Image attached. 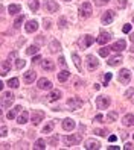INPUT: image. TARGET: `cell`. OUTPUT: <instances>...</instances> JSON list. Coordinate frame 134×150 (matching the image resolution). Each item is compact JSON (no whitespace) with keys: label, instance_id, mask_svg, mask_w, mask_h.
<instances>
[{"label":"cell","instance_id":"14","mask_svg":"<svg viewBox=\"0 0 134 150\" xmlns=\"http://www.w3.org/2000/svg\"><path fill=\"white\" fill-rule=\"evenodd\" d=\"M85 149L87 150H97V149H101V143L96 139H87L85 141Z\"/></svg>","mask_w":134,"mask_h":150},{"label":"cell","instance_id":"9","mask_svg":"<svg viewBox=\"0 0 134 150\" xmlns=\"http://www.w3.org/2000/svg\"><path fill=\"white\" fill-rule=\"evenodd\" d=\"M114 17H116V12L108 9V11H105L104 15H102V24H111L113 20H114Z\"/></svg>","mask_w":134,"mask_h":150},{"label":"cell","instance_id":"49","mask_svg":"<svg viewBox=\"0 0 134 150\" xmlns=\"http://www.w3.org/2000/svg\"><path fill=\"white\" fill-rule=\"evenodd\" d=\"M108 141H110V143H114V141H118V137H116V135H110Z\"/></svg>","mask_w":134,"mask_h":150},{"label":"cell","instance_id":"52","mask_svg":"<svg viewBox=\"0 0 134 150\" xmlns=\"http://www.w3.org/2000/svg\"><path fill=\"white\" fill-rule=\"evenodd\" d=\"M38 61H40V56H38V55L32 58V62H38Z\"/></svg>","mask_w":134,"mask_h":150},{"label":"cell","instance_id":"36","mask_svg":"<svg viewBox=\"0 0 134 150\" xmlns=\"http://www.w3.org/2000/svg\"><path fill=\"white\" fill-rule=\"evenodd\" d=\"M23 20H24V15H19V17H17L15 21H14V28H15V29H19V28H20V24L23 23Z\"/></svg>","mask_w":134,"mask_h":150},{"label":"cell","instance_id":"20","mask_svg":"<svg viewBox=\"0 0 134 150\" xmlns=\"http://www.w3.org/2000/svg\"><path fill=\"white\" fill-rule=\"evenodd\" d=\"M62 129L64 130H73L75 129V121L72 118H66L62 121Z\"/></svg>","mask_w":134,"mask_h":150},{"label":"cell","instance_id":"45","mask_svg":"<svg viewBox=\"0 0 134 150\" xmlns=\"http://www.w3.org/2000/svg\"><path fill=\"white\" fill-rule=\"evenodd\" d=\"M35 41H37L38 44H44V42H46V38H44V37H37Z\"/></svg>","mask_w":134,"mask_h":150},{"label":"cell","instance_id":"51","mask_svg":"<svg viewBox=\"0 0 134 150\" xmlns=\"http://www.w3.org/2000/svg\"><path fill=\"white\" fill-rule=\"evenodd\" d=\"M125 149H127V150L130 149V150H131V149H133V143H127V144H125Z\"/></svg>","mask_w":134,"mask_h":150},{"label":"cell","instance_id":"15","mask_svg":"<svg viewBox=\"0 0 134 150\" xmlns=\"http://www.w3.org/2000/svg\"><path fill=\"white\" fill-rule=\"evenodd\" d=\"M38 88L40 90H52V82L46 77H41L38 81Z\"/></svg>","mask_w":134,"mask_h":150},{"label":"cell","instance_id":"16","mask_svg":"<svg viewBox=\"0 0 134 150\" xmlns=\"http://www.w3.org/2000/svg\"><path fill=\"white\" fill-rule=\"evenodd\" d=\"M110 38H111V33H110V32H102V33L99 35V38H97L96 41H97V44L104 46V44H107V42L110 41Z\"/></svg>","mask_w":134,"mask_h":150},{"label":"cell","instance_id":"2","mask_svg":"<svg viewBox=\"0 0 134 150\" xmlns=\"http://www.w3.org/2000/svg\"><path fill=\"white\" fill-rule=\"evenodd\" d=\"M92 3L88 2H84L81 6H79V17H82V18H88V17H92Z\"/></svg>","mask_w":134,"mask_h":150},{"label":"cell","instance_id":"38","mask_svg":"<svg viewBox=\"0 0 134 150\" xmlns=\"http://www.w3.org/2000/svg\"><path fill=\"white\" fill-rule=\"evenodd\" d=\"M66 24H67V20H66V17H61V18L58 20V26L61 29H64L66 28Z\"/></svg>","mask_w":134,"mask_h":150},{"label":"cell","instance_id":"7","mask_svg":"<svg viewBox=\"0 0 134 150\" xmlns=\"http://www.w3.org/2000/svg\"><path fill=\"white\" fill-rule=\"evenodd\" d=\"M43 118H44V112L43 111H32L31 112V121L34 123L35 126L40 125V121H43Z\"/></svg>","mask_w":134,"mask_h":150},{"label":"cell","instance_id":"41","mask_svg":"<svg viewBox=\"0 0 134 150\" xmlns=\"http://www.w3.org/2000/svg\"><path fill=\"white\" fill-rule=\"evenodd\" d=\"M43 26H44V29H50L52 21H50L49 18H44V20H43Z\"/></svg>","mask_w":134,"mask_h":150},{"label":"cell","instance_id":"46","mask_svg":"<svg viewBox=\"0 0 134 150\" xmlns=\"http://www.w3.org/2000/svg\"><path fill=\"white\" fill-rule=\"evenodd\" d=\"M57 141H58V137L55 135V137H50V139H49V143H50V144H55V146H57Z\"/></svg>","mask_w":134,"mask_h":150},{"label":"cell","instance_id":"1","mask_svg":"<svg viewBox=\"0 0 134 150\" xmlns=\"http://www.w3.org/2000/svg\"><path fill=\"white\" fill-rule=\"evenodd\" d=\"M82 139L81 134H75V135H66V137H62V143H64L67 147L70 146H76L79 141Z\"/></svg>","mask_w":134,"mask_h":150},{"label":"cell","instance_id":"32","mask_svg":"<svg viewBox=\"0 0 134 150\" xmlns=\"http://www.w3.org/2000/svg\"><path fill=\"white\" fill-rule=\"evenodd\" d=\"M72 59H73V62H75L76 68L81 70V58L78 56V53H72Z\"/></svg>","mask_w":134,"mask_h":150},{"label":"cell","instance_id":"12","mask_svg":"<svg viewBox=\"0 0 134 150\" xmlns=\"http://www.w3.org/2000/svg\"><path fill=\"white\" fill-rule=\"evenodd\" d=\"M93 41H95V40H93L92 35H84L82 40L79 41V46H81L82 49H87V47H90L92 44H93Z\"/></svg>","mask_w":134,"mask_h":150},{"label":"cell","instance_id":"6","mask_svg":"<svg viewBox=\"0 0 134 150\" xmlns=\"http://www.w3.org/2000/svg\"><path fill=\"white\" fill-rule=\"evenodd\" d=\"M85 64H87V70H96L97 65H99V61L96 59V56H92V55H88L87 59H85Z\"/></svg>","mask_w":134,"mask_h":150},{"label":"cell","instance_id":"33","mask_svg":"<svg viewBox=\"0 0 134 150\" xmlns=\"http://www.w3.org/2000/svg\"><path fill=\"white\" fill-rule=\"evenodd\" d=\"M116 118H118V112H116V111H110L108 112V117H107V121L113 123V121H116Z\"/></svg>","mask_w":134,"mask_h":150},{"label":"cell","instance_id":"4","mask_svg":"<svg viewBox=\"0 0 134 150\" xmlns=\"http://www.w3.org/2000/svg\"><path fill=\"white\" fill-rule=\"evenodd\" d=\"M12 102H14V94L12 93H6L0 97V106H3V108H9L12 105Z\"/></svg>","mask_w":134,"mask_h":150},{"label":"cell","instance_id":"50","mask_svg":"<svg viewBox=\"0 0 134 150\" xmlns=\"http://www.w3.org/2000/svg\"><path fill=\"white\" fill-rule=\"evenodd\" d=\"M58 61H59V65H61V67H66V59L62 58V56H61V58H59Z\"/></svg>","mask_w":134,"mask_h":150},{"label":"cell","instance_id":"26","mask_svg":"<svg viewBox=\"0 0 134 150\" xmlns=\"http://www.w3.org/2000/svg\"><path fill=\"white\" fill-rule=\"evenodd\" d=\"M122 62V56L120 55H116V56H113V58H110L108 59V65H119Z\"/></svg>","mask_w":134,"mask_h":150},{"label":"cell","instance_id":"43","mask_svg":"<svg viewBox=\"0 0 134 150\" xmlns=\"http://www.w3.org/2000/svg\"><path fill=\"white\" fill-rule=\"evenodd\" d=\"M122 30H123V33H128V32H131V24H125Z\"/></svg>","mask_w":134,"mask_h":150},{"label":"cell","instance_id":"53","mask_svg":"<svg viewBox=\"0 0 134 150\" xmlns=\"http://www.w3.org/2000/svg\"><path fill=\"white\" fill-rule=\"evenodd\" d=\"M131 96H133V88H130V91H127V97L131 99Z\"/></svg>","mask_w":134,"mask_h":150},{"label":"cell","instance_id":"39","mask_svg":"<svg viewBox=\"0 0 134 150\" xmlns=\"http://www.w3.org/2000/svg\"><path fill=\"white\" fill-rule=\"evenodd\" d=\"M93 132H95L96 135H101V137H104V135L108 134V130H107V129H95Z\"/></svg>","mask_w":134,"mask_h":150},{"label":"cell","instance_id":"42","mask_svg":"<svg viewBox=\"0 0 134 150\" xmlns=\"http://www.w3.org/2000/svg\"><path fill=\"white\" fill-rule=\"evenodd\" d=\"M111 77H113V74H111V73H107V74H105V81H104V86H105V85H108V82L111 81Z\"/></svg>","mask_w":134,"mask_h":150},{"label":"cell","instance_id":"56","mask_svg":"<svg viewBox=\"0 0 134 150\" xmlns=\"http://www.w3.org/2000/svg\"><path fill=\"white\" fill-rule=\"evenodd\" d=\"M2 90H3V82L0 81V91H2Z\"/></svg>","mask_w":134,"mask_h":150},{"label":"cell","instance_id":"24","mask_svg":"<svg viewBox=\"0 0 134 150\" xmlns=\"http://www.w3.org/2000/svg\"><path fill=\"white\" fill-rule=\"evenodd\" d=\"M28 118H29V112L28 111H21V114L19 115L17 121H19L20 125H24V123H28Z\"/></svg>","mask_w":134,"mask_h":150},{"label":"cell","instance_id":"17","mask_svg":"<svg viewBox=\"0 0 134 150\" xmlns=\"http://www.w3.org/2000/svg\"><path fill=\"white\" fill-rule=\"evenodd\" d=\"M41 67H43V70H46V71H53V70H55V64H53L52 59H44Z\"/></svg>","mask_w":134,"mask_h":150},{"label":"cell","instance_id":"5","mask_svg":"<svg viewBox=\"0 0 134 150\" xmlns=\"http://www.w3.org/2000/svg\"><path fill=\"white\" fill-rule=\"evenodd\" d=\"M96 106H97V109H107L110 106V99L108 97H104V96H99L96 99Z\"/></svg>","mask_w":134,"mask_h":150},{"label":"cell","instance_id":"28","mask_svg":"<svg viewBox=\"0 0 134 150\" xmlns=\"http://www.w3.org/2000/svg\"><path fill=\"white\" fill-rule=\"evenodd\" d=\"M34 149H35V150L46 149V141H44L43 138H41V139H37V141H35V144H34Z\"/></svg>","mask_w":134,"mask_h":150},{"label":"cell","instance_id":"35","mask_svg":"<svg viewBox=\"0 0 134 150\" xmlns=\"http://www.w3.org/2000/svg\"><path fill=\"white\" fill-rule=\"evenodd\" d=\"M8 85H9L11 88H17V86L20 85V82H19V79H17V77H12V79L8 81Z\"/></svg>","mask_w":134,"mask_h":150},{"label":"cell","instance_id":"34","mask_svg":"<svg viewBox=\"0 0 134 150\" xmlns=\"http://www.w3.org/2000/svg\"><path fill=\"white\" fill-rule=\"evenodd\" d=\"M26 53H28V55H35V53H38V46H29L28 49H26Z\"/></svg>","mask_w":134,"mask_h":150},{"label":"cell","instance_id":"30","mask_svg":"<svg viewBox=\"0 0 134 150\" xmlns=\"http://www.w3.org/2000/svg\"><path fill=\"white\" fill-rule=\"evenodd\" d=\"M29 8H31L32 12H37L38 8H40V2H38V0H31V2H29Z\"/></svg>","mask_w":134,"mask_h":150},{"label":"cell","instance_id":"44","mask_svg":"<svg viewBox=\"0 0 134 150\" xmlns=\"http://www.w3.org/2000/svg\"><path fill=\"white\" fill-rule=\"evenodd\" d=\"M6 134H8V127H6V126H3L2 129H0V137H5Z\"/></svg>","mask_w":134,"mask_h":150},{"label":"cell","instance_id":"13","mask_svg":"<svg viewBox=\"0 0 134 150\" xmlns=\"http://www.w3.org/2000/svg\"><path fill=\"white\" fill-rule=\"evenodd\" d=\"M24 29H26V32H28V33H32V32H35V30L38 29V21H37V20H29L28 23H26Z\"/></svg>","mask_w":134,"mask_h":150},{"label":"cell","instance_id":"57","mask_svg":"<svg viewBox=\"0 0 134 150\" xmlns=\"http://www.w3.org/2000/svg\"><path fill=\"white\" fill-rule=\"evenodd\" d=\"M0 115H2V109H0Z\"/></svg>","mask_w":134,"mask_h":150},{"label":"cell","instance_id":"55","mask_svg":"<svg viewBox=\"0 0 134 150\" xmlns=\"http://www.w3.org/2000/svg\"><path fill=\"white\" fill-rule=\"evenodd\" d=\"M108 149H110V150H113V149L118 150V149H119V146H108Z\"/></svg>","mask_w":134,"mask_h":150},{"label":"cell","instance_id":"23","mask_svg":"<svg viewBox=\"0 0 134 150\" xmlns=\"http://www.w3.org/2000/svg\"><path fill=\"white\" fill-rule=\"evenodd\" d=\"M20 11H21L20 5H15V3H12V5H9V6H8V12H9L11 15H15V14H19Z\"/></svg>","mask_w":134,"mask_h":150},{"label":"cell","instance_id":"3","mask_svg":"<svg viewBox=\"0 0 134 150\" xmlns=\"http://www.w3.org/2000/svg\"><path fill=\"white\" fill-rule=\"evenodd\" d=\"M67 108L70 111H76L82 106V100L79 99V97H70V99H67Z\"/></svg>","mask_w":134,"mask_h":150},{"label":"cell","instance_id":"21","mask_svg":"<svg viewBox=\"0 0 134 150\" xmlns=\"http://www.w3.org/2000/svg\"><path fill=\"white\" fill-rule=\"evenodd\" d=\"M133 120H134V115L133 114H127V115L123 117V120H122V123H123V126H128V127H131L134 123H133Z\"/></svg>","mask_w":134,"mask_h":150},{"label":"cell","instance_id":"27","mask_svg":"<svg viewBox=\"0 0 134 150\" xmlns=\"http://www.w3.org/2000/svg\"><path fill=\"white\" fill-rule=\"evenodd\" d=\"M53 127H55V121H49L46 126L43 127V130H41V134H50V132L53 130Z\"/></svg>","mask_w":134,"mask_h":150},{"label":"cell","instance_id":"31","mask_svg":"<svg viewBox=\"0 0 134 150\" xmlns=\"http://www.w3.org/2000/svg\"><path fill=\"white\" fill-rule=\"evenodd\" d=\"M20 109H21V106H15L11 112H8V118H9V120H14V118H15V115L20 112Z\"/></svg>","mask_w":134,"mask_h":150},{"label":"cell","instance_id":"48","mask_svg":"<svg viewBox=\"0 0 134 150\" xmlns=\"http://www.w3.org/2000/svg\"><path fill=\"white\" fill-rule=\"evenodd\" d=\"M102 120H104V115H101V114L95 117V121H96V123H102Z\"/></svg>","mask_w":134,"mask_h":150},{"label":"cell","instance_id":"54","mask_svg":"<svg viewBox=\"0 0 134 150\" xmlns=\"http://www.w3.org/2000/svg\"><path fill=\"white\" fill-rule=\"evenodd\" d=\"M110 0H99V2H97V5H102V3H108Z\"/></svg>","mask_w":134,"mask_h":150},{"label":"cell","instance_id":"40","mask_svg":"<svg viewBox=\"0 0 134 150\" xmlns=\"http://www.w3.org/2000/svg\"><path fill=\"white\" fill-rule=\"evenodd\" d=\"M24 64H26V62H24L23 59H17V61H15V68H17V70H20V68L24 67Z\"/></svg>","mask_w":134,"mask_h":150},{"label":"cell","instance_id":"47","mask_svg":"<svg viewBox=\"0 0 134 150\" xmlns=\"http://www.w3.org/2000/svg\"><path fill=\"white\" fill-rule=\"evenodd\" d=\"M118 6H119V8H125V6H127V0H119Z\"/></svg>","mask_w":134,"mask_h":150},{"label":"cell","instance_id":"8","mask_svg":"<svg viewBox=\"0 0 134 150\" xmlns=\"http://www.w3.org/2000/svg\"><path fill=\"white\" fill-rule=\"evenodd\" d=\"M119 81L122 83H128L131 81V71L128 68H122L120 71H119Z\"/></svg>","mask_w":134,"mask_h":150},{"label":"cell","instance_id":"29","mask_svg":"<svg viewBox=\"0 0 134 150\" xmlns=\"http://www.w3.org/2000/svg\"><path fill=\"white\" fill-rule=\"evenodd\" d=\"M50 50H52V52H59V50H61V44H59L57 40H52V41H50Z\"/></svg>","mask_w":134,"mask_h":150},{"label":"cell","instance_id":"25","mask_svg":"<svg viewBox=\"0 0 134 150\" xmlns=\"http://www.w3.org/2000/svg\"><path fill=\"white\" fill-rule=\"evenodd\" d=\"M69 77H70V71H69V70H62V71L58 73V81L59 82H66Z\"/></svg>","mask_w":134,"mask_h":150},{"label":"cell","instance_id":"37","mask_svg":"<svg viewBox=\"0 0 134 150\" xmlns=\"http://www.w3.org/2000/svg\"><path fill=\"white\" fill-rule=\"evenodd\" d=\"M108 53H110V49H107V47H102V49H99V55H101V56L107 58V56H108Z\"/></svg>","mask_w":134,"mask_h":150},{"label":"cell","instance_id":"10","mask_svg":"<svg viewBox=\"0 0 134 150\" xmlns=\"http://www.w3.org/2000/svg\"><path fill=\"white\" fill-rule=\"evenodd\" d=\"M44 8L49 11V12H57L58 9H59V6H58V3L55 2V0H44Z\"/></svg>","mask_w":134,"mask_h":150},{"label":"cell","instance_id":"19","mask_svg":"<svg viewBox=\"0 0 134 150\" xmlns=\"http://www.w3.org/2000/svg\"><path fill=\"white\" fill-rule=\"evenodd\" d=\"M9 70H11V62H9V59H6L2 62V70H0V74L2 76H6L8 73H9Z\"/></svg>","mask_w":134,"mask_h":150},{"label":"cell","instance_id":"22","mask_svg":"<svg viewBox=\"0 0 134 150\" xmlns=\"http://www.w3.org/2000/svg\"><path fill=\"white\" fill-rule=\"evenodd\" d=\"M35 77H37V74H35V71H28V73H24V82L26 83H32L35 81Z\"/></svg>","mask_w":134,"mask_h":150},{"label":"cell","instance_id":"18","mask_svg":"<svg viewBox=\"0 0 134 150\" xmlns=\"http://www.w3.org/2000/svg\"><path fill=\"white\" fill-rule=\"evenodd\" d=\"M61 99V91L59 90H52L50 94L47 96V102H57Z\"/></svg>","mask_w":134,"mask_h":150},{"label":"cell","instance_id":"58","mask_svg":"<svg viewBox=\"0 0 134 150\" xmlns=\"http://www.w3.org/2000/svg\"><path fill=\"white\" fill-rule=\"evenodd\" d=\"M64 2H70V0H64Z\"/></svg>","mask_w":134,"mask_h":150},{"label":"cell","instance_id":"11","mask_svg":"<svg viewBox=\"0 0 134 150\" xmlns=\"http://www.w3.org/2000/svg\"><path fill=\"white\" fill-rule=\"evenodd\" d=\"M123 49H127V41H125V40H118L110 47V50H113V52H122Z\"/></svg>","mask_w":134,"mask_h":150}]
</instances>
